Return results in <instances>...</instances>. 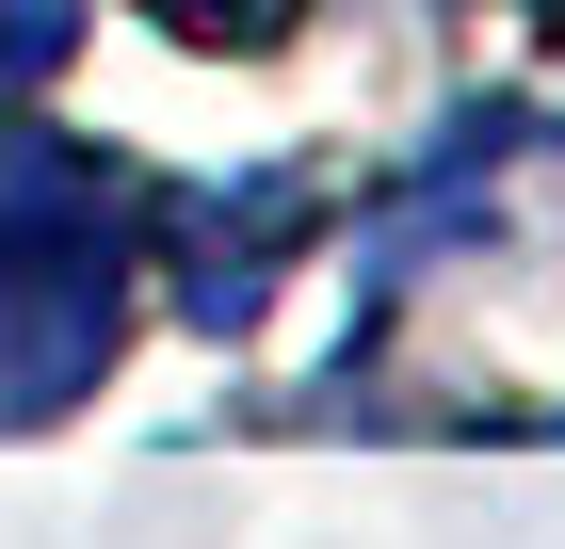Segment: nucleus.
Here are the masks:
<instances>
[{
	"mask_svg": "<svg viewBox=\"0 0 565 549\" xmlns=\"http://www.w3.org/2000/svg\"><path fill=\"white\" fill-rule=\"evenodd\" d=\"M114 324H130V243H114V211H97V162L0 146V404L97 388Z\"/></svg>",
	"mask_w": 565,
	"mask_h": 549,
	"instance_id": "obj_1",
	"label": "nucleus"
},
{
	"mask_svg": "<svg viewBox=\"0 0 565 549\" xmlns=\"http://www.w3.org/2000/svg\"><path fill=\"white\" fill-rule=\"evenodd\" d=\"M82 49V0H0V114L17 97H49V65Z\"/></svg>",
	"mask_w": 565,
	"mask_h": 549,
	"instance_id": "obj_2",
	"label": "nucleus"
},
{
	"mask_svg": "<svg viewBox=\"0 0 565 549\" xmlns=\"http://www.w3.org/2000/svg\"><path fill=\"white\" fill-rule=\"evenodd\" d=\"M146 17H162L178 49H275V33L307 17V0H146Z\"/></svg>",
	"mask_w": 565,
	"mask_h": 549,
	"instance_id": "obj_3",
	"label": "nucleus"
}]
</instances>
